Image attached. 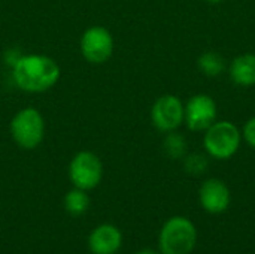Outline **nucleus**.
Instances as JSON below:
<instances>
[{
    "label": "nucleus",
    "mask_w": 255,
    "mask_h": 254,
    "mask_svg": "<svg viewBox=\"0 0 255 254\" xmlns=\"http://www.w3.org/2000/svg\"><path fill=\"white\" fill-rule=\"evenodd\" d=\"M205 1H208V3H211V4H218V3H221L223 0H205Z\"/></svg>",
    "instance_id": "obj_18"
},
{
    "label": "nucleus",
    "mask_w": 255,
    "mask_h": 254,
    "mask_svg": "<svg viewBox=\"0 0 255 254\" xmlns=\"http://www.w3.org/2000/svg\"><path fill=\"white\" fill-rule=\"evenodd\" d=\"M13 142L22 150L37 148L45 138V120L39 109L25 106L19 109L9 123Z\"/></svg>",
    "instance_id": "obj_3"
},
{
    "label": "nucleus",
    "mask_w": 255,
    "mask_h": 254,
    "mask_svg": "<svg viewBox=\"0 0 255 254\" xmlns=\"http://www.w3.org/2000/svg\"><path fill=\"white\" fill-rule=\"evenodd\" d=\"M242 142V132L230 121H215L205 130L203 147L209 157L215 160L232 159Z\"/></svg>",
    "instance_id": "obj_4"
},
{
    "label": "nucleus",
    "mask_w": 255,
    "mask_h": 254,
    "mask_svg": "<svg viewBox=\"0 0 255 254\" xmlns=\"http://www.w3.org/2000/svg\"><path fill=\"white\" fill-rule=\"evenodd\" d=\"M151 121L163 133L176 130L184 123V103L178 96L164 94L151 108Z\"/></svg>",
    "instance_id": "obj_7"
},
{
    "label": "nucleus",
    "mask_w": 255,
    "mask_h": 254,
    "mask_svg": "<svg viewBox=\"0 0 255 254\" xmlns=\"http://www.w3.org/2000/svg\"><path fill=\"white\" fill-rule=\"evenodd\" d=\"M197 64L206 76H212V78L223 73V70L226 67L224 57L218 52H214V51H208V52L202 54Z\"/></svg>",
    "instance_id": "obj_13"
},
{
    "label": "nucleus",
    "mask_w": 255,
    "mask_h": 254,
    "mask_svg": "<svg viewBox=\"0 0 255 254\" xmlns=\"http://www.w3.org/2000/svg\"><path fill=\"white\" fill-rule=\"evenodd\" d=\"M230 79L239 87L255 85V54L238 55L229 67Z\"/></svg>",
    "instance_id": "obj_11"
},
{
    "label": "nucleus",
    "mask_w": 255,
    "mask_h": 254,
    "mask_svg": "<svg viewBox=\"0 0 255 254\" xmlns=\"http://www.w3.org/2000/svg\"><path fill=\"white\" fill-rule=\"evenodd\" d=\"M197 244V229L194 223L182 216L169 219L158 235L161 254H191Z\"/></svg>",
    "instance_id": "obj_2"
},
{
    "label": "nucleus",
    "mask_w": 255,
    "mask_h": 254,
    "mask_svg": "<svg viewBox=\"0 0 255 254\" xmlns=\"http://www.w3.org/2000/svg\"><path fill=\"white\" fill-rule=\"evenodd\" d=\"M114 36L103 25L88 27L79 40L82 57L91 64H103L114 54Z\"/></svg>",
    "instance_id": "obj_6"
},
{
    "label": "nucleus",
    "mask_w": 255,
    "mask_h": 254,
    "mask_svg": "<svg viewBox=\"0 0 255 254\" xmlns=\"http://www.w3.org/2000/svg\"><path fill=\"white\" fill-rule=\"evenodd\" d=\"M103 178V163L100 157L88 150L79 151L69 163V180L73 187L90 192Z\"/></svg>",
    "instance_id": "obj_5"
},
{
    "label": "nucleus",
    "mask_w": 255,
    "mask_h": 254,
    "mask_svg": "<svg viewBox=\"0 0 255 254\" xmlns=\"http://www.w3.org/2000/svg\"><path fill=\"white\" fill-rule=\"evenodd\" d=\"M136 254H161V252H155L152 249H143V250H139Z\"/></svg>",
    "instance_id": "obj_17"
},
{
    "label": "nucleus",
    "mask_w": 255,
    "mask_h": 254,
    "mask_svg": "<svg viewBox=\"0 0 255 254\" xmlns=\"http://www.w3.org/2000/svg\"><path fill=\"white\" fill-rule=\"evenodd\" d=\"M164 151L170 159H184L187 156V139L176 130L169 132L163 142Z\"/></svg>",
    "instance_id": "obj_14"
},
{
    "label": "nucleus",
    "mask_w": 255,
    "mask_h": 254,
    "mask_svg": "<svg viewBox=\"0 0 255 254\" xmlns=\"http://www.w3.org/2000/svg\"><path fill=\"white\" fill-rule=\"evenodd\" d=\"M209 160L205 154L193 153L184 157V169L191 175H202L206 172Z\"/></svg>",
    "instance_id": "obj_15"
},
{
    "label": "nucleus",
    "mask_w": 255,
    "mask_h": 254,
    "mask_svg": "<svg viewBox=\"0 0 255 254\" xmlns=\"http://www.w3.org/2000/svg\"><path fill=\"white\" fill-rule=\"evenodd\" d=\"M123 246L121 231L109 223L97 226L88 238V247L93 254H115Z\"/></svg>",
    "instance_id": "obj_10"
},
{
    "label": "nucleus",
    "mask_w": 255,
    "mask_h": 254,
    "mask_svg": "<svg viewBox=\"0 0 255 254\" xmlns=\"http://www.w3.org/2000/svg\"><path fill=\"white\" fill-rule=\"evenodd\" d=\"M217 103L208 94H196L184 105V123L193 132H205L217 121Z\"/></svg>",
    "instance_id": "obj_8"
},
{
    "label": "nucleus",
    "mask_w": 255,
    "mask_h": 254,
    "mask_svg": "<svg viewBox=\"0 0 255 254\" xmlns=\"http://www.w3.org/2000/svg\"><path fill=\"white\" fill-rule=\"evenodd\" d=\"M90 208V198L85 190L81 189H72L64 196V210L67 214L79 217L84 216Z\"/></svg>",
    "instance_id": "obj_12"
},
{
    "label": "nucleus",
    "mask_w": 255,
    "mask_h": 254,
    "mask_svg": "<svg viewBox=\"0 0 255 254\" xmlns=\"http://www.w3.org/2000/svg\"><path fill=\"white\" fill-rule=\"evenodd\" d=\"M199 199L202 208L209 214H223L227 211L232 202V193L227 184L218 178L206 180L200 190Z\"/></svg>",
    "instance_id": "obj_9"
},
{
    "label": "nucleus",
    "mask_w": 255,
    "mask_h": 254,
    "mask_svg": "<svg viewBox=\"0 0 255 254\" xmlns=\"http://www.w3.org/2000/svg\"><path fill=\"white\" fill-rule=\"evenodd\" d=\"M242 136L251 148H255V117L250 118L245 123L244 130H242Z\"/></svg>",
    "instance_id": "obj_16"
},
{
    "label": "nucleus",
    "mask_w": 255,
    "mask_h": 254,
    "mask_svg": "<svg viewBox=\"0 0 255 254\" xmlns=\"http://www.w3.org/2000/svg\"><path fill=\"white\" fill-rule=\"evenodd\" d=\"M60 64L45 54H22L12 66L15 85L25 93H43L60 79Z\"/></svg>",
    "instance_id": "obj_1"
}]
</instances>
